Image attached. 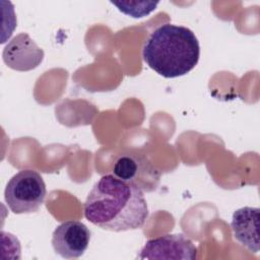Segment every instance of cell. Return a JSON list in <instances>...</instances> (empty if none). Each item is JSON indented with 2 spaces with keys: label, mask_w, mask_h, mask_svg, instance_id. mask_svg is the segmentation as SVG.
I'll list each match as a JSON object with an SVG mask.
<instances>
[{
  "label": "cell",
  "mask_w": 260,
  "mask_h": 260,
  "mask_svg": "<svg viewBox=\"0 0 260 260\" xmlns=\"http://www.w3.org/2000/svg\"><path fill=\"white\" fill-rule=\"evenodd\" d=\"M3 61L11 69L29 71L44 59V51L25 32L14 37L3 50Z\"/></svg>",
  "instance_id": "52a82bcc"
},
{
  "label": "cell",
  "mask_w": 260,
  "mask_h": 260,
  "mask_svg": "<svg viewBox=\"0 0 260 260\" xmlns=\"http://www.w3.org/2000/svg\"><path fill=\"white\" fill-rule=\"evenodd\" d=\"M113 175L130 183L142 192L156 190L160 182V172L145 156L136 153L120 155L113 167Z\"/></svg>",
  "instance_id": "277c9868"
},
{
  "label": "cell",
  "mask_w": 260,
  "mask_h": 260,
  "mask_svg": "<svg viewBox=\"0 0 260 260\" xmlns=\"http://www.w3.org/2000/svg\"><path fill=\"white\" fill-rule=\"evenodd\" d=\"M112 4H114L115 6L118 7V9L127 14L130 15L134 18H138V17H143L146 16L147 14H149L151 11H153L156 7V5L158 4V2H148V1H143V2H138L135 1V5L133 6L131 1H127V2H112Z\"/></svg>",
  "instance_id": "9c48e42d"
},
{
  "label": "cell",
  "mask_w": 260,
  "mask_h": 260,
  "mask_svg": "<svg viewBox=\"0 0 260 260\" xmlns=\"http://www.w3.org/2000/svg\"><path fill=\"white\" fill-rule=\"evenodd\" d=\"M258 207L245 206L237 209L232 216L231 228L235 239L250 252H259Z\"/></svg>",
  "instance_id": "ba28073f"
},
{
  "label": "cell",
  "mask_w": 260,
  "mask_h": 260,
  "mask_svg": "<svg viewBox=\"0 0 260 260\" xmlns=\"http://www.w3.org/2000/svg\"><path fill=\"white\" fill-rule=\"evenodd\" d=\"M83 211L89 222L112 232L139 229L148 217L143 192L111 174L101 177L93 185Z\"/></svg>",
  "instance_id": "6da1fadb"
},
{
  "label": "cell",
  "mask_w": 260,
  "mask_h": 260,
  "mask_svg": "<svg viewBox=\"0 0 260 260\" xmlns=\"http://www.w3.org/2000/svg\"><path fill=\"white\" fill-rule=\"evenodd\" d=\"M46 193L42 176L34 170H22L8 181L4 198L13 213H32L43 204Z\"/></svg>",
  "instance_id": "3957f363"
},
{
  "label": "cell",
  "mask_w": 260,
  "mask_h": 260,
  "mask_svg": "<svg viewBox=\"0 0 260 260\" xmlns=\"http://www.w3.org/2000/svg\"><path fill=\"white\" fill-rule=\"evenodd\" d=\"M90 241V231L78 220L59 224L52 235V246L63 258H78L84 254Z\"/></svg>",
  "instance_id": "8992f818"
},
{
  "label": "cell",
  "mask_w": 260,
  "mask_h": 260,
  "mask_svg": "<svg viewBox=\"0 0 260 260\" xmlns=\"http://www.w3.org/2000/svg\"><path fill=\"white\" fill-rule=\"evenodd\" d=\"M199 42L188 27L165 23L155 28L144 44V62L157 74L174 78L187 74L198 63Z\"/></svg>",
  "instance_id": "7a4b0ae2"
},
{
  "label": "cell",
  "mask_w": 260,
  "mask_h": 260,
  "mask_svg": "<svg viewBox=\"0 0 260 260\" xmlns=\"http://www.w3.org/2000/svg\"><path fill=\"white\" fill-rule=\"evenodd\" d=\"M196 257L195 245L183 234H168L150 239L137 255L138 259L194 260Z\"/></svg>",
  "instance_id": "5b68a950"
}]
</instances>
